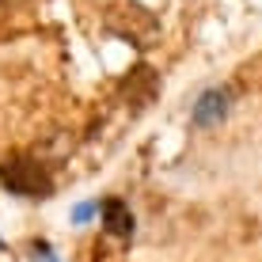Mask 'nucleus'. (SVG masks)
Segmentation results:
<instances>
[{
  "label": "nucleus",
  "instance_id": "obj_1",
  "mask_svg": "<svg viewBox=\"0 0 262 262\" xmlns=\"http://www.w3.org/2000/svg\"><path fill=\"white\" fill-rule=\"evenodd\" d=\"M0 183L19 198H50L53 194V179H50L46 164H38L34 156H23V152H12L0 164Z\"/></svg>",
  "mask_w": 262,
  "mask_h": 262
},
{
  "label": "nucleus",
  "instance_id": "obj_2",
  "mask_svg": "<svg viewBox=\"0 0 262 262\" xmlns=\"http://www.w3.org/2000/svg\"><path fill=\"white\" fill-rule=\"evenodd\" d=\"M224 111H228V92L213 88V92H205L202 99H198L194 122H198V125H209V122H216V118H224Z\"/></svg>",
  "mask_w": 262,
  "mask_h": 262
},
{
  "label": "nucleus",
  "instance_id": "obj_3",
  "mask_svg": "<svg viewBox=\"0 0 262 262\" xmlns=\"http://www.w3.org/2000/svg\"><path fill=\"white\" fill-rule=\"evenodd\" d=\"M103 224L114 236H133V213L125 209V202H118V198H106L103 202Z\"/></svg>",
  "mask_w": 262,
  "mask_h": 262
}]
</instances>
